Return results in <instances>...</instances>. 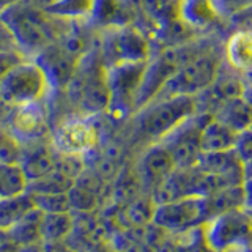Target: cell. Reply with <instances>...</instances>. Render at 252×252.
I'll use <instances>...</instances> for the list:
<instances>
[{
  "instance_id": "obj_1",
  "label": "cell",
  "mask_w": 252,
  "mask_h": 252,
  "mask_svg": "<svg viewBox=\"0 0 252 252\" xmlns=\"http://www.w3.org/2000/svg\"><path fill=\"white\" fill-rule=\"evenodd\" d=\"M0 18L13 35L18 49L29 59L36 57L47 46L57 43L73 21L46 13L26 0L8 8Z\"/></svg>"
},
{
  "instance_id": "obj_2",
  "label": "cell",
  "mask_w": 252,
  "mask_h": 252,
  "mask_svg": "<svg viewBox=\"0 0 252 252\" xmlns=\"http://www.w3.org/2000/svg\"><path fill=\"white\" fill-rule=\"evenodd\" d=\"M63 92H66L69 102L76 107V114L98 115L107 112V65L96 46L82 57L73 79Z\"/></svg>"
},
{
  "instance_id": "obj_3",
  "label": "cell",
  "mask_w": 252,
  "mask_h": 252,
  "mask_svg": "<svg viewBox=\"0 0 252 252\" xmlns=\"http://www.w3.org/2000/svg\"><path fill=\"white\" fill-rule=\"evenodd\" d=\"M197 112L195 96L175 94L156 98L134 112L137 129L152 139H164L167 134Z\"/></svg>"
},
{
  "instance_id": "obj_4",
  "label": "cell",
  "mask_w": 252,
  "mask_h": 252,
  "mask_svg": "<svg viewBox=\"0 0 252 252\" xmlns=\"http://www.w3.org/2000/svg\"><path fill=\"white\" fill-rule=\"evenodd\" d=\"M222 62L224 55L216 47H200L177 69L156 98L175 94L197 96L215 81Z\"/></svg>"
},
{
  "instance_id": "obj_5",
  "label": "cell",
  "mask_w": 252,
  "mask_h": 252,
  "mask_svg": "<svg viewBox=\"0 0 252 252\" xmlns=\"http://www.w3.org/2000/svg\"><path fill=\"white\" fill-rule=\"evenodd\" d=\"M98 51L107 66L148 62L153 55L148 36L132 24L102 29L98 35Z\"/></svg>"
},
{
  "instance_id": "obj_6",
  "label": "cell",
  "mask_w": 252,
  "mask_h": 252,
  "mask_svg": "<svg viewBox=\"0 0 252 252\" xmlns=\"http://www.w3.org/2000/svg\"><path fill=\"white\" fill-rule=\"evenodd\" d=\"M52 92L44 69L33 59H24L5 76L0 93L11 106H26L47 101Z\"/></svg>"
},
{
  "instance_id": "obj_7",
  "label": "cell",
  "mask_w": 252,
  "mask_h": 252,
  "mask_svg": "<svg viewBox=\"0 0 252 252\" xmlns=\"http://www.w3.org/2000/svg\"><path fill=\"white\" fill-rule=\"evenodd\" d=\"M145 66L147 62L118 63V65L107 66V114L117 120L126 118L136 112V99Z\"/></svg>"
},
{
  "instance_id": "obj_8",
  "label": "cell",
  "mask_w": 252,
  "mask_h": 252,
  "mask_svg": "<svg viewBox=\"0 0 252 252\" xmlns=\"http://www.w3.org/2000/svg\"><path fill=\"white\" fill-rule=\"evenodd\" d=\"M96 115L74 114L59 123L52 140L60 152L84 155L98 144V126L93 122Z\"/></svg>"
},
{
  "instance_id": "obj_9",
  "label": "cell",
  "mask_w": 252,
  "mask_h": 252,
  "mask_svg": "<svg viewBox=\"0 0 252 252\" xmlns=\"http://www.w3.org/2000/svg\"><path fill=\"white\" fill-rule=\"evenodd\" d=\"M244 84H246L244 74H241L240 71H236L233 66L228 65L224 57V62L218 71L215 81L195 96L197 110L199 112L213 114L225 101L243 96Z\"/></svg>"
},
{
  "instance_id": "obj_10",
  "label": "cell",
  "mask_w": 252,
  "mask_h": 252,
  "mask_svg": "<svg viewBox=\"0 0 252 252\" xmlns=\"http://www.w3.org/2000/svg\"><path fill=\"white\" fill-rule=\"evenodd\" d=\"M5 128L18 139L21 144L49 137V107L47 102L14 107Z\"/></svg>"
},
{
  "instance_id": "obj_11",
  "label": "cell",
  "mask_w": 252,
  "mask_h": 252,
  "mask_svg": "<svg viewBox=\"0 0 252 252\" xmlns=\"http://www.w3.org/2000/svg\"><path fill=\"white\" fill-rule=\"evenodd\" d=\"M33 60L44 69L54 90H65L69 81L73 79L76 69L81 63L82 57H79L74 52L66 49L62 43H54L43 49Z\"/></svg>"
},
{
  "instance_id": "obj_12",
  "label": "cell",
  "mask_w": 252,
  "mask_h": 252,
  "mask_svg": "<svg viewBox=\"0 0 252 252\" xmlns=\"http://www.w3.org/2000/svg\"><path fill=\"white\" fill-rule=\"evenodd\" d=\"M238 131L228 128L215 115H211L207 123L203 125L200 132V147L202 153L207 152H225L233 150L238 140Z\"/></svg>"
},
{
  "instance_id": "obj_13",
  "label": "cell",
  "mask_w": 252,
  "mask_h": 252,
  "mask_svg": "<svg viewBox=\"0 0 252 252\" xmlns=\"http://www.w3.org/2000/svg\"><path fill=\"white\" fill-rule=\"evenodd\" d=\"M224 57L241 74L252 76V32H236L225 46Z\"/></svg>"
},
{
  "instance_id": "obj_14",
  "label": "cell",
  "mask_w": 252,
  "mask_h": 252,
  "mask_svg": "<svg viewBox=\"0 0 252 252\" xmlns=\"http://www.w3.org/2000/svg\"><path fill=\"white\" fill-rule=\"evenodd\" d=\"M213 115L238 132L246 131L252 126V106L244 96L225 101L213 112Z\"/></svg>"
},
{
  "instance_id": "obj_15",
  "label": "cell",
  "mask_w": 252,
  "mask_h": 252,
  "mask_svg": "<svg viewBox=\"0 0 252 252\" xmlns=\"http://www.w3.org/2000/svg\"><path fill=\"white\" fill-rule=\"evenodd\" d=\"M178 18L191 29H205L218 18L213 0H180Z\"/></svg>"
},
{
  "instance_id": "obj_16",
  "label": "cell",
  "mask_w": 252,
  "mask_h": 252,
  "mask_svg": "<svg viewBox=\"0 0 252 252\" xmlns=\"http://www.w3.org/2000/svg\"><path fill=\"white\" fill-rule=\"evenodd\" d=\"M29 178L19 162L0 161V202L10 200L26 191Z\"/></svg>"
},
{
  "instance_id": "obj_17",
  "label": "cell",
  "mask_w": 252,
  "mask_h": 252,
  "mask_svg": "<svg viewBox=\"0 0 252 252\" xmlns=\"http://www.w3.org/2000/svg\"><path fill=\"white\" fill-rule=\"evenodd\" d=\"M173 158L165 145H156L144 158V172L148 177L164 175L173 167Z\"/></svg>"
},
{
  "instance_id": "obj_18",
  "label": "cell",
  "mask_w": 252,
  "mask_h": 252,
  "mask_svg": "<svg viewBox=\"0 0 252 252\" xmlns=\"http://www.w3.org/2000/svg\"><path fill=\"white\" fill-rule=\"evenodd\" d=\"M24 59H29V57H26L19 49L0 51V84H2L5 76L11 71V68L18 65Z\"/></svg>"
},
{
  "instance_id": "obj_19",
  "label": "cell",
  "mask_w": 252,
  "mask_h": 252,
  "mask_svg": "<svg viewBox=\"0 0 252 252\" xmlns=\"http://www.w3.org/2000/svg\"><path fill=\"white\" fill-rule=\"evenodd\" d=\"M218 16H232L252 8V0H213Z\"/></svg>"
},
{
  "instance_id": "obj_20",
  "label": "cell",
  "mask_w": 252,
  "mask_h": 252,
  "mask_svg": "<svg viewBox=\"0 0 252 252\" xmlns=\"http://www.w3.org/2000/svg\"><path fill=\"white\" fill-rule=\"evenodd\" d=\"M235 150L243 159H252V129L241 131L238 134V140H236Z\"/></svg>"
},
{
  "instance_id": "obj_21",
  "label": "cell",
  "mask_w": 252,
  "mask_h": 252,
  "mask_svg": "<svg viewBox=\"0 0 252 252\" xmlns=\"http://www.w3.org/2000/svg\"><path fill=\"white\" fill-rule=\"evenodd\" d=\"M5 49H18V46L14 43V38L10 33V30L5 26V22L0 18V51Z\"/></svg>"
},
{
  "instance_id": "obj_22",
  "label": "cell",
  "mask_w": 252,
  "mask_h": 252,
  "mask_svg": "<svg viewBox=\"0 0 252 252\" xmlns=\"http://www.w3.org/2000/svg\"><path fill=\"white\" fill-rule=\"evenodd\" d=\"M13 110H14V106H11L10 102L2 96V93H0V128H5L6 126Z\"/></svg>"
},
{
  "instance_id": "obj_23",
  "label": "cell",
  "mask_w": 252,
  "mask_h": 252,
  "mask_svg": "<svg viewBox=\"0 0 252 252\" xmlns=\"http://www.w3.org/2000/svg\"><path fill=\"white\" fill-rule=\"evenodd\" d=\"M243 96L246 98L251 106H252V76H249L246 79V84H244V92H243Z\"/></svg>"
},
{
  "instance_id": "obj_24",
  "label": "cell",
  "mask_w": 252,
  "mask_h": 252,
  "mask_svg": "<svg viewBox=\"0 0 252 252\" xmlns=\"http://www.w3.org/2000/svg\"><path fill=\"white\" fill-rule=\"evenodd\" d=\"M21 2H24V0H0V14L2 13H5L8 8H11V6H14V5H18V3H21Z\"/></svg>"
},
{
  "instance_id": "obj_25",
  "label": "cell",
  "mask_w": 252,
  "mask_h": 252,
  "mask_svg": "<svg viewBox=\"0 0 252 252\" xmlns=\"http://www.w3.org/2000/svg\"><path fill=\"white\" fill-rule=\"evenodd\" d=\"M249 129H252V126H251V128H249Z\"/></svg>"
}]
</instances>
